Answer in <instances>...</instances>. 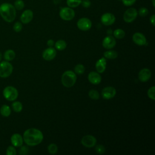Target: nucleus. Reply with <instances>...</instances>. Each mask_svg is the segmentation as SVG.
<instances>
[{
  "label": "nucleus",
  "instance_id": "f257e3e1",
  "mask_svg": "<svg viewBox=\"0 0 155 155\" xmlns=\"http://www.w3.org/2000/svg\"><path fill=\"white\" fill-rule=\"evenodd\" d=\"M44 138L42 133L37 128H31L26 130L23 134L24 142L29 146H36L41 143Z\"/></svg>",
  "mask_w": 155,
  "mask_h": 155
},
{
  "label": "nucleus",
  "instance_id": "f03ea898",
  "mask_svg": "<svg viewBox=\"0 0 155 155\" xmlns=\"http://www.w3.org/2000/svg\"><path fill=\"white\" fill-rule=\"evenodd\" d=\"M0 15L5 21L12 22L16 18V9L15 7L10 3H3L0 5Z\"/></svg>",
  "mask_w": 155,
  "mask_h": 155
},
{
  "label": "nucleus",
  "instance_id": "7ed1b4c3",
  "mask_svg": "<svg viewBox=\"0 0 155 155\" xmlns=\"http://www.w3.org/2000/svg\"><path fill=\"white\" fill-rule=\"evenodd\" d=\"M76 79L77 78L75 73L71 70H67L62 74L61 82L65 87L70 88L74 85Z\"/></svg>",
  "mask_w": 155,
  "mask_h": 155
},
{
  "label": "nucleus",
  "instance_id": "20e7f679",
  "mask_svg": "<svg viewBox=\"0 0 155 155\" xmlns=\"http://www.w3.org/2000/svg\"><path fill=\"white\" fill-rule=\"evenodd\" d=\"M3 96L5 99L9 101H15L18 96V91L13 86H7L3 90Z\"/></svg>",
  "mask_w": 155,
  "mask_h": 155
},
{
  "label": "nucleus",
  "instance_id": "39448f33",
  "mask_svg": "<svg viewBox=\"0 0 155 155\" xmlns=\"http://www.w3.org/2000/svg\"><path fill=\"white\" fill-rule=\"evenodd\" d=\"M13 72V66L8 61L0 62V77L5 78L11 75Z\"/></svg>",
  "mask_w": 155,
  "mask_h": 155
},
{
  "label": "nucleus",
  "instance_id": "423d86ee",
  "mask_svg": "<svg viewBox=\"0 0 155 155\" xmlns=\"http://www.w3.org/2000/svg\"><path fill=\"white\" fill-rule=\"evenodd\" d=\"M59 16L64 21H71L74 18L75 13L72 8L66 7L61 9L59 12Z\"/></svg>",
  "mask_w": 155,
  "mask_h": 155
},
{
  "label": "nucleus",
  "instance_id": "0eeeda50",
  "mask_svg": "<svg viewBox=\"0 0 155 155\" xmlns=\"http://www.w3.org/2000/svg\"><path fill=\"white\" fill-rule=\"evenodd\" d=\"M137 15V11L136 8L132 7L129 8L124 13V21L127 23L132 22L136 19Z\"/></svg>",
  "mask_w": 155,
  "mask_h": 155
},
{
  "label": "nucleus",
  "instance_id": "6e6552de",
  "mask_svg": "<svg viewBox=\"0 0 155 155\" xmlns=\"http://www.w3.org/2000/svg\"><path fill=\"white\" fill-rule=\"evenodd\" d=\"M92 23L90 19L87 18H80L77 22V26L78 28L82 31H87L91 27Z\"/></svg>",
  "mask_w": 155,
  "mask_h": 155
},
{
  "label": "nucleus",
  "instance_id": "1a4fd4ad",
  "mask_svg": "<svg viewBox=\"0 0 155 155\" xmlns=\"http://www.w3.org/2000/svg\"><path fill=\"white\" fill-rule=\"evenodd\" d=\"M96 142V139L92 135H85L81 139V143L87 148L93 147Z\"/></svg>",
  "mask_w": 155,
  "mask_h": 155
},
{
  "label": "nucleus",
  "instance_id": "9d476101",
  "mask_svg": "<svg viewBox=\"0 0 155 155\" xmlns=\"http://www.w3.org/2000/svg\"><path fill=\"white\" fill-rule=\"evenodd\" d=\"M116 94V89L113 87H107L103 88L101 92L102 96L105 99H110L115 96Z\"/></svg>",
  "mask_w": 155,
  "mask_h": 155
},
{
  "label": "nucleus",
  "instance_id": "9b49d317",
  "mask_svg": "<svg viewBox=\"0 0 155 155\" xmlns=\"http://www.w3.org/2000/svg\"><path fill=\"white\" fill-rule=\"evenodd\" d=\"M116 20L114 15L111 13H105L103 14L101 18L102 23L105 25H112Z\"/></svg>",
  "mask_w": 155,
  "mask_h": 155
},
{
  "label": "nucleus",
  "instance_id": "f8f14e48",
  "mask_svg": "<svg viewBox=\"0 0 155 155\" xmlns=\"http://www.w3.org/2000/svg\"><path fill=\"white\" fill-rule=\"evenodd\" d=\"M116 44L115 38L111 36L108 35L104 38L102 41V46L106 49H111L113 48Z\"/></svg>",
  "mask_w": 155,
  "mask_h": 155
},
{
  "label": "nucleus",
  "instance_id": "ddd939ff",
  "mask_svg": "<svg viewBox=\"0 0 155 155\" xmlns=\"http://www.w3.org/2000/svg\"><path fill=\"white\" fill-rule=\"evenodd\" d=\"M133 42L140 46L144 45L147 43V39L145 36L140 32H136L133 35Z\"/></svg>",
  "mask_w": 155,
  "mask_h": 155
},
{
  "label": "nucleus",
  "instance_id": "4468645a",
  "mask_svg": "<svg viewBox=\"0 0 155 155\" xmlns=\"http://www.w3.org/2000/svg\"><path fill=\"white\" fill-rule=\"evenodd\" d=\"M56 55V51L53 47L46 48L42 53V58L46 61H51L53 59Z\"/></svg>",
  "mask_w": 155,
  "mask_h": 155
},
{
  "label": "nucleus",
  "instance_id": "2eb2a0df",
  "mask_svg": "<svg viewBox=\"0 0 155 155\" xmlns=\"http://www.w3.org/2000/svg\"><path fill=\"white\" fill-rule=\"evenodd\" d=\"M33 18V12L31 10H25L21 14L20 19L23 24H28L31 21Z\"/></svg>",
  "mask_w": 155,
  "mask_h": 155
},
{
  "label": "nucleus",
  "instance_id": "dca6fc26",
  "mask_svg": "<svg viewBox=\"0 0 155 155\" xmlns=\"http://www.w3.org/2000/svg\"><path fill=\"white\" fill-rule=\"evenodd\" d=\"M151 76V71L148 68H143L140 70L138 77L139 79L143 82L148 81Z\"/></svg>",
  "mask_w": 155,
  "mask_h": 155
},
{
  "label": "nucleus",
  "instance_id": "f3484780",
  "mask_svg": "<svg viewBox=\"0 0 155 155\" xmlns=\"http://www.w3.org/2000/svg\"><path fill=\"white\" fill-rule=\"evenodd\" d=\"M88 81L94 85H97L101 82L102 78L98 72L91 71L88 75Z\"/></svg>",
  "mask_w": 155,
  "mask_h": 155
},
{
  "label": "nucleus",
  "instance_id": "a211bd4d",
  "mask_svg": "<svg viewBox=\"0 0 155 155\" xmlns=\"http://www.w3.org/2000/svg\"><path fill=\"white\" fill-rule=\"evenodd\" d=\"M11 142L12 143V145L14 147H21L23 144V137H22V136L20 134L18 133H15L13 134L12 137H11Z\"/></svg>",
  "mask_w": 155,
  "mask_h": 155
},
{
  "label": "nucleus",
  "instance_id": "6ab92c4d",
  "mask_svg": "<svg viewBox=\"0 0 155 155\" xmlns=\"http://www.w3.org/2000/svg\"><path fill=\"white\" fill-rule=\"evenodd\" d=\"M107 65V61L106 58H100L96 63L95 67L96 69L97 70V72L99 73H102L105 70Z\"/></svg>",
  "mask_w": 155,
  "mask_h": 155
},
{
  "label": "nucleus",
  "instance_id": "aec40b11",
  "mask_svg": "<svg viewBox=\"0 0 155 155\" xmlns=\"http://www.w3.org/2000/svg\"><path fill=\"white\" fill-rule=\"evenodd\" d=\"M15 52L12 50H7L4 54V58L7 61H11L15 58Z\"/></svg>",
  "mask_w": 155,
  "mask_h": 155
},
{
  "label": "nucleus",
  "instance_id": "412c9836",
  "mask_svg": "<svg viewBox=\"0 0 155 155\" xmlns=\"http://www.w3.org/2000/svg\"><path fill=\"white\" fill-rule=\"evenodd\" d=\"M0 113L4 117H8L11 114V108L7 105H3L1 107Z\"/></svg>",
  "mask_w": 155,
  "mask_h": 155
},
{
  "label": "nucleus",
  "instance_id": "4be33fe9",
  "mask_svg": "<svg viewBox=\"0 0 155 155\" xmlns=\"http://www.w3.org/2000/svg\"><path fill=\"white\" fill-rule=\"evenodd\" d=\"M118 56V53L117 51L114 50H108L104 53V56L105 58L109 59H116Z\"/></svg>",
  "mask_w": 155,
  "mask_h": 155
},
{
  "label": "nucleus",
  "instance_id": "5701e85b",
  "mask_svg": "<svg viewBox=\"0 0 155 155\" xmlns=\"http://www.w3.org/2000/svg\"><path fill=\"white\" fill-rule=\"evenodd\" d=\"M55 48L58 50H64L67 47V43L64 40H59L54 44Z\"/></svg>",
  "mask_w": 155,
  "mask_h": 155
},
{
  "label": "nucleus",
  "instance_id": "b1692460",
  "mask_svg": "<svg viewBox=\"0 0 155 155\" xmlns=\"http://www.w3.org/2000/svg\"><path fill=\"white\" fill-rule=\"evenodd\" d=\"M113 35L116 38L120 39H122L124 38V36L125 35V33L122 29L117 28V29H116L113 31Z\"/></svg>",
  "mask_w": 155,
  "mask_h": 155
},
{
  "label": "nucleus",
  "instance_id": "393cba45",
  "mask_svg": "<svg viewBox=\"0 0 155 155\" xmlns=\"http://www.w3.org/2000/svg\"><path fill=\"white\" fill-rule=\"evenodd\" d=\"M12 107L14 111L16 113H19L22 110V105L19 101H15L12 103Z\"/></svg>",
  "mask_w": 155,
  "mask_h": 155
},
{
  "label": "nucleus",
  "instance_id": "a878e982",
  "mask_svg": "<svg viewBox=\"0 0 155 155\" xmlns=\"http://www.w3.org/2000/svg\"><path fill=\"white\" fill-rule=\"evenodd\" d=\"M82 0H67L66 2L68 7L71 8H76L81 3Z\"/></svg>",
  "mask_w": 155,
  "mask_h": 155
},
{
  "label": "nucleus",
  "instance_id": "bb28decb",
  "mask_svg": "<svg viewBox=\"0 0 155 155\" xmlns=\"http://www.w3.org/2000/svg\"><path fill=\"white\" fill-rule=\"evenodd\" d=\"M88 96L91 99L93 100H97L99 98V94L98 91L96 90H90L88 92Z\"/></svg>",
  "mask_w": 155,
  "mask_h": 155
},
{
  "label": "nucleus",
  "instance_id": "cd10ccee",
  "mask_svg": "<svg viewBox=\"0 0 155 155\" xmlns=\"http://www.w3.org/2000/svg\"><path fill=\"white\" fill-rule=\"evenodd\" d=\"M47 149H48V151L49 153H50L51 154H54L58 152V146L55 143H51L48 145Z\"/></svg>",
  "mask_w": 155,
  "mask_h": 155
},
{
  "label": "nucleus",
  "instance_id": "c85d7f7f",
  "mask_svg": "<svg viewBox=\"0 0 155 155\" xmlns=\"http://www.w3.org/2000/svg\"><path fill=\"white\" fill-rule=\"evenodd\" d=\"M85 67L82 64H78L74 67V72L78 74H82L84 73Z\"/></svg>",
  "mask_w": 155,
  "mask_h": 155
},
{
  "label": "nucleus",
  "instance_id": "c756f323",
  "mask_svg": "<svg viewBox=\"0 0 155 155\" xmlns=\"http://www.w3.org/2000/svg\"><path fill=\"white\" fill-rule=\"evenodd\" d=\"M14 7L16 10H21L24 7V2L22 0H16L14 3Z\"/></svg>",
  "mask_w": 155,
  "mask_h": 155
},
{
  "label": "nucleus",
  "instance_id": "7c9ffc66",
  "mask_svg": "<svg viewBox=\"0 0 155 155\" xmlns=\"http://www.w3.org/2000/svg\"><path fill=\"white\" fill-rule=\"evenodd\" d=\"M147 94L149 98H150L152 100L155 99V87L152 86L150 87L147 92Z\"/></svg>",
  "mask_w": 155,
  "mask_h": 155
},
{
  "label": "nucleus",
  "instance_id": "2f4dec72",
  "mask_svg": "<svg viewBox=\"0 0 155 155\" xmlns=\"http://www.w3.org/2000/svg\"><path fill=\"white\" fill-rule=\"evenodd\" d=\"M137 14L142 17L146 16L148 14V10L145 7H141L137 12Z\"/></svg>",
  "mask_w": 155,
  "mask_h": 155
},
{
  "label": "nucleus",
  "instance_id": "473e14b6",
  "mask_svg": "<svg viewBox=\"0 0 155 155\" xmlns=\"http://www.w3.org/2000/svg\"><path fill=\"white\" fill-rule=\"evenodd\" d=\"M96 152L98 154H102L105 152V148L102 145H97L95 147Z\"/></svg>",
  "mask_w": 155,
  "mask_h": 155
},
{
  "label": "nucleus",
  "instance_id": "72a5a7b5",
  "mask_svg": "<svg viewBox=\"0 0 155 155\" xmlns=\"http://www.w3.org/2000/svg\"><path fill=\"white\" fill-rule=\"evenodd\" d=\"M16 151L14 147L9 146L6 150V154L7 155H16Z\"/></svg>",
  "mask_w": 155,
  "mask_h": 155
},
{
  "label": "nucleus",
  "instance_id": "f704fd0d",
  "mask_svg": "<svg viewBox=\"0 0 155 155\" xmlns=\"http://www.w3.org/2000/svg\"><path fill=\"white\" fill-rule=\"evenodd\" d=\"M22 28V24L20 22H16L13 25V30L16 32H19Z\"/></svg>",
  "mask_w": 155,
  "mask_h": 155
},
{
  "label": "nucleus",
  "instance_id": "c9c22d12",
  "mask_svg": "<svg viewBox=\"0 0 155 155\" xmlns=\"http://www.w3.org/2000/svg\"><path fill=\"white\" fill-rule=\"evenodd\" d=\"M136 0H122V3L125 6H131L136 2Z\"/></svg>",
  "mask_w": 155,
  "mask_h": 155
},
{
  "label": "nucleus",
  "instance_id": "e433bc0d",
  "mask_svg": "<svg viewBox=\"0 0 155 155\" xmlns=\"http://www.w3.org/2000/svg\"><path fill=\"white\" fill-rule=\"evenodd\" d=\"M81 4L84 8H88L91 5V2L90 0H82Z\"/></svg>",
  "mask_w": 155,
  "mask_h": 155
},
{
  "label": "nucleus",
  "instance_id": "4c0bfd02",
  "mask_svg": "<svg viewBox=\"0 0 155 155\" xmlns=\"http://www.w3.org/2000/svg\"><path fill=\"white\" fill-rule=\"evenodd\" d=\"M28 148L25 146H21V148L19 150V153L20 154H26L28 153Z\"/></svg>",
  "mask_w": 155,
  "mask_h": 155
},
{
  "label": "nucleus",
  "instance_id": "58836bf2",
  "mask_svg": "<svg viewBox=\"0 0 155 155\" xmlns=\"http://www.w3.org/2000/svg\"><path fill=\"white\" fill-rule=\"evenodd\" d=\"M150 22L151 23V24L153 26H154V25H155V15H151V16L150 18Z\"/></svg>",
  "mask_w": 155,
  "mask_h": 155
},
{
  "label": "nucleus",
  "instance_id": "ea45409f",
  "mask_svg": "<svg viewBox=\"0 0 155 155\" xmlns=\"http://www.w3.org/2000/svg\"><path fill=\"white\" fill-rule=\"evenodd\" d=\"M54 44V41L52 40V39H49L48 41H47V45L50 47L53 46V45Z\"/></svg>",
  "mask_w": 155,
  "mask_h": 155
},
{
  "label": "nucleus",
  "instance_id": "a19ab883",
  "mask_svg": "<svg viewBox=\"0 0 155 155\" xmlns=\"http://www.w3.org/2000/svg\"><path fill=\"white\" fill-rule=\"evenodd\" d=\"M152 4H153V6L155 7V1L154 0H152Z\"/></svg>",
  "mask_w": 155,
  "mask_h": 155
},
{
  "label": "nucleus",
  "instance_id": "79ce46f5",
  "mask_svg": "<svg viewBox=\"0 0 155 155\" xmlns=\"http://www.w3.org/2000/svg\"><path fill=\"white\" fill-rule=\"evenodd\" d=\"M1 59H2V53H1V52L0 51V61L1 60Z\"/></svg>",
  "mask_w": 155,
  "mask_h": 155
}]
</instances>
